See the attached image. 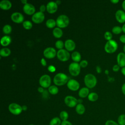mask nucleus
<instances>
[{
  "label": "nucleus",
  "mask_w": 125,
  "mask_h": 125,
  "mask_svg": "<svg viewBox=\"0 0 125 125\" xmlns=\"http://www.w3.org/2000/svg\"><path fill=\"white\" fill-rule=\"evenodd\" d=\"M46 10L49 13H54L58 9V4L55 1H50L46 4Z\"/></svg>",
  "instance_id": "15"
},
{
  "label": "nucleus",
  "mask_w": 125,
  "mask_h": 125,
  "mask_svg": "<svg viewBox=\"0 0 125 125\" xmlns=\"http://www.w3.org/2000/svg\"><path fill=\"white\" fill-rule=\"evenodd\" d=\"M64 46L67 51H71L75 49L76 44L73 40L71 39H67L64 42Z\"/></svg>",
  "instance_id": "17"
},
{
  "label": "nucleus",
  "mask_w": 125,
  "mask_h": 125,
  "mask_svg": "<svg viewBox=\"0 0 125 125\" xmlns=\"http://www.w3.org/2000/svg\"><path fill=\"white\" fill-rule=\"evenodd\" d=\"M97 79L92 74H87L84 78V82L85 85L87 88H92L95 86L97 84Z\"/></svg>",
  "instance_id": "2"
},
{
  "label": "nucleus",
  "mask_w": 125,
  "mask_h": 125,
  "mask_svg": "<svg viewBox=\"0 0 125 125\" xmlns=\"http://www.w3.org/2000/svg\"><path fill=\"white\" fill-rule=\"evenodd\" d=\"M121 89H122V93H123L124 95H125V83H124L122 86V88H121Z\"/></svg>",
  "instance_id": "46"
},
{
  "label": "nucleus",
  "mask_w": 125,
  "mask_h": 125,
  "mask_svg": "<svg viewBox=\"0 0 125 125\" xmlns=\"http://www.w3.org/2000/svg\"><path fill=\"white\" fill-rule=\"evenodd\" d=\"M121 73L124 76H125V66L123 67L121 69Z\"/></svg>",
  "instance_id": "48"
},
{
  "label": "nucleus",
  "mask_w": 125,
  "mask_h": 125,
  "mask_svg": "<svg viewBox=\"0 0 125 125\" xmlns=\"http://www.w3.org/2000/svg\"><path fill=\"white\" fill-rule=\"evenodd\" d=\"M48 91L49 92L52 94V95H55L57 94L59 92V89L57 86L55 85H51L48 87Z\"/></svg>",
  "instance_id": "29"
},
{
  "label": "nucleus",
  "mask_w": 125,
  "mask_h": 125,
  "mask_svg": "<svg viewBox=\"0 0 125 125\" xmlns=\"http://www.w3.org/2000/svg\"><path fill=\"white\" fill-rule=\"evenodd\" d=\"M105 125H119L118 123H116V122L111 120H107L105 123Z\"/></svg>",
  "instance_id": "37"
},
{
  "label": "nucleus",
  "mask_w": 125,
  "mask_h": 125,
  "mask_svg": "<svg viewBox=\"0 0 125 125\" xmlns=\"http://www.w3.org/2000/svg\"><path fill=\"white\" fill-rule=\"evenodd\" d=\"M45 16L43 13L41 11L35 12L32 16V21L36 23H40L42 22L44 20Z\"/></svg>",
  "instance_id": "10"
},
{
  "label": "nucleus",
  "mask_w": 125,
  "mask_h": 125,
  "mask_svg": "<svg viewBox=\"0 0 125 125\" xmlns=\"http://www.w3.org/2000/svg\"><path fill=\"white\" fill-rule=\"evenodd\" d=\"M11 54V50L7 47H3L0 50V55L1 57H7Z\"/></svg>",
  "instance_id": "25"
},
{
  "label": "nucleus",
  "mask_w": 125,
  "mask_h": 125,
  "mask_svg": "<svg viewBox=\"0 0 125 125\" xmlns=\"http://www.w3.org/2000/svg\"><path fill=\"white\" fill-rule=\"evenodd\" d=\"M35 7L31 3L27 2L24 4L23 6V10L26 14L33 15L35 13Z\"/></svg>",
  "instance_id": "14"
},
{
  "label": "nucleus",
  "mask_w": 125,
  "mask_h": 125,
  "mask_svg": "<svg viewBox=\"0 0 125 125\" xmlns=\"http://www.w3.org/2000/svg\"><path fill=\"white\" fill-rule=\"evenodd\" d=\"M63 46H64V43L62 40H58L55 42V46L58 49H62Z\"/></svg>",
  "instance_id": "35"
},
{
  "label": "nucleus",
  "mask_w": 125,
  "mask_h": 125,
  "mask_svg": "<svg viewBox=\"0 0 125 125\" xmlns=\"http://www.w3.org/2000/svg\"><path fill=\"white\" fill-rule=\"evenodd\" d=\"M122 31H123V32L124 33H125V23L123 24V25L122 26Z\"/></svg>",
  "instance_id": "52"
},
{
  "label": "nucleus",
  "mask_w": 125,
  "mask_h": 125,
  "mask_svg": "<svg viewBox=\"0 0 125 125\" xmlns=\"http://www.w3.org/2000/svg\"><path fill=\"white\" fill-rule=\"evenodd\" d=\"M53 36L57 38H61L63 35V32L61 28L55 27L53 30Z\"/></svg>",
  "instance_id": "22"
},
{
  "label": "nucleus",
  "mask_w": 125,
  "mask_h": 125,
  "mask_svg": "<svg viewBox=\"0 0 125 125\" xmlns=\"http://www.w3.org/2000/svg\"><path fill=\"white\" fill-rule=\"evenodd\" d=\"M120 66L118 64H115L112 67V70L114 72H118L120 69Z\"/></svg>",
  "instance_id": "40"
},
{
  "label": "nucleus",
  "mask_w": 125,
  "mask_h": 125,
  "mask_svg": "<svg viewBox=\"0 0 125 125\" xmlns=\"http://www.w3.org/2000/svg\"><path fill=\"white\" fill-rule=\"evenodd\" d=\"M12 3L9 0H2L0 1V7L3 10H8L11 8Z\"/></svg>",
  "instance_id": "19"
},
{
  "label": "nucleus",
  "mask_w": 125,
  "mask_h": 125,
  "mask_svg": "<svg viewBox=\"0 0 125 125\" xmlns=\"http://www.w3.org/2000/svg\"><path fill=\"white\" fill-rule=\"evenodd\" d=\"M122 6L124 10V11L125 12V0H124L122 3Z\"/></svg>",
  "instance_id": "49"
},
{
  "label": "nucleus",
  "mask_w": 125,
  "mask_h": 125,
  "mask_svg": "<svg viewBox=\"0 0 125 125\" xmlns=\"http://www.w3.org/2000/svg\"><path fill=\"white\" fill-rule=\"evenodd\" d=\"M118 44L116 41L113 40L108 41L105 44L104 49L106 52L108 53H113L118 49Z\"/></svg>",
  "instance_id": "3"
},
{
  "label": "nucleus",
  "mask_w": 125,
  "mask_h": 125,
  "mask_svg": "<svg viewBox=\"0 0 125 125\" xmlns=\"http://www.w3.org/2000/svg\"><path fill=\"white\" fill-rule=\"evenodd\" d=\"M64 101L65 104L69 107H74L78 104V100L75 97L70 95L66 96L64 98Z\"/></svg>",
  "instance_id": "9"
},
{
  "label": "nucleus",
  "mask_w": 125,
  "mask_h": 125,
  "mask_svg": "<svg viewBox=\"0 0 125 125\" xmlns=\"http://www.w3.org/2000/svg\"><path fill=\"white\" fill-rule=\"evenodd\" d=\"M71 58L74 62H79L81 59V55L78 51H74L71 54Z\"/></svg>",
  "instance_id": "24"
},
{
  "label": "nucleus",
  "mask_w": 125,
  "mask_h": 125,
  "mask_svg": "<svg viewBox=\"0 0 125 125\" xmlns=\"http://www.w3.org/2000/svg\"><path fill=\"white\" fill-rule=\"evenodd\" d=\"M48 70L51 72H54L56 70L55 67L53 65H50L48 67Z\"/></svg>",
  "instance_id": "39"
},
{
  "label": "nucleus",
  "mask_w": 125,
  "mask_h": 125,
  "mask_svg": "<svg viewBox=\"0 0 125 125\" xmlns=\"http://www.w3.org/2000/svg\"><path fill=\"white\" fill-rule=\"evenodd\" d=\"M110 1L114 4H116L119 1V0H110Z\"/></svg>",
  "instance_id": "51"
},
{
  "label": "nucleus",
  "mask_w": 125,
  "mask_h": 125,
  "mask_svg": "<svg viewBox=\"0 0 125 125\" xmlns=\"http://www.w3.org/2000/svg\"><path fill=\"white\" fill-rule=\"evenodd\" d=\"M81 66L80 63L77 62H71L68 67L69 72L73 76H78L81 71Z\"/></svg>",
  "instance_id": "5"
},
{
  "label": "nucleus",
  "mask_w": 125,
  "mask_h": 125,
  "mask_svg": "<svg viewBox=\"0 0 125 125\" xmlns=\"http://www.w3.org/2000/svg\"><path fill=\"white\" fill-rule=\"evenodd\" d=\"M104 37L107 41L112 40V34L109 31H106L104 34Z\"/></svg>",
  "instance_id": "36"
},
{
  "label": "nucleus",
  "mask_w": 125,
  "mask_h": 125,
  "mask_svg": "<svg viewBox=\"0 0 125 125\" xmlns=\"http://www.w3.org/2000/svg\"><path fill=\"white\" fill-rule=\"evenodd\" d=\"M21 2L23 4H26V3H27V1L26 0H21Z\"/></svg>",
  "instance_id": "53"
},
{
  "label": "nucleus",
  "mask_w": 125,
  "mask_h": 125,
  "mask_svg": "<svg viewBox=\"0 0 125 125\" xmlns=\"http://www.w3.org/2000/svg\"><path fill=\"white\" fill-rule=\"evenodd\" d=\"M112 32L115 34H119L123 32L122 28L120 26H115L112 28Z\"/></svg>",
  "instance_id": "34"
},
{
  "label": "nucleus",
  "mask_w": 125,
  "mask_h": 125,
  "mask_svg": "<svg viewBox=\"0 0 125 125\" xmlns=\"http://www.w3.org/2000/svg\"><path fill=\"white\" fill-rule=\"evenodd\" d=\"M46 26L49 28H52L56 25V21L53 19H49L46 21Z\"/></svg>",
  "instance_id": "26"
},
{
  "label": "nucleus",
  "mask_w": 125,
  "mask_h": 125,
  "mask_svg": "<svg viewBox=\"0 0 125 125\" xmlns=\"http://www.w3.org/2000/svg\"><path fill=\"white\" fill-rule=\"evenodd\" d=\"M41 63L42 65L45 66L46 65V61L44 58H42L41 60Z\"/></svg>",
  "instance_id": "44"
},
{
  "label": "nucleus",
  "mask_w": 125,
  "mask_h": 125,
  "mask_svg": "<svg viewBox=\"0 0 125 125\" xmlns=\"http://www.w3.org/2000/svg\"><path fill=\"white\" fill-rule=\"evenodd\" d=\"M61 125H73L70 122L66 120L64 121H62Z\"/></svg>",
  "instance_id": "42"
},
{
  "label": "nucleus",
  "mask_w": 125,
  "mask_h": 125,
  "mask_svg": "<svg viewBox=\"0 0 125 125\" xmlns=\"http://www.w3.org/2000/svg\"><path fill=\"white\" fill-rule=\"evenodd\" d=\"M51 80L50 76L47 74L42 75L39 79V83L40 85L43 88L49 87L50 86Z\"/></svg>",
  "instance_id": "7"
},
{
  "label": "nucleus",
  "mask_w": 125,
  "mask_h": 125,
  "mask_svg": "<svg viewBox=\"0 0 125 125\" xmlns=\"http://www.w3.org/2000/svg\"><path fill=\"white\" fill-rule=\"evenodd\" d=\"M115 18L120 23H125V12L123 10H118L115 13Z\"/></svg>",
  "instance_id": "16"
},
{
  "label": "nucleus",
  "mask_w": 125,
  "mask_h": 125,
  "mask_svg": "<svg viewBox=\"0 0 125 125\" xmlns=\"http://www.w3.org/2000/svg\"><path fill=\"white\" fill-rule=\"evenodd\" d=\"M104 73L106 74H108V73H109V71H108V70H107V69H106L105 70V71H104Z\"/></svg>",
  "instance_id": "56"
},
{
  "label": "nucleus",
  "mask_w": 125,
  "mask_h": 125,
  "mask_svg": "<svg viewBox=\"0 0 125 125\" xmlns=\"http://www.w3.org/2000/svg\"><path fill=\"white\" fill-rule=\"evenodd\" d=\"M61 120L58 117L53 118L49 122V125H61L62 123Z\"/></svg>",
  "instance_id": "27"
},
{
  "label": "nucleus",
  "mask_w": 125,
  "mask_h": 125,
  "mask_svg": "<svg viewBox=\"0 0 125 125\" xmlns=\"http://www.w3.org/2000/svg\"><path fill=\"white\" fill-rule=\"evenodd\" d=\"M44 56L48 59H52L57 55V52L55 49L52 47H48L46 48L43 52Z\"/></svg>",
  "instance_id": "11"
},
{
  "label": "nucleus",
  "mask_w": 125,
  "mask_h": 125,
  "mask_svg": "<svg viewBox=\"0 0 125 125\" xmlns=\"http://www.w3.org/2000/svg\"><path fill=\"white\" fill-rule=\"evenodd\" d=\"M60 118L62 121H64L67 120L68 118V113L64 110L62 111L60 113Z\"/></svg>",
  "instance_id": "30"
},
{
  "label": "nucleus",
  "mask_w": 125,
  "mask_h": 125,
  "mask_svg": "<svg viewBox=\"0 0 125 125\" xmlns=\"http://www.w3.org/2000/svg\"><path fill=\"white\" fill-rule=\"evenodd\" d=\"M89 94V89L86 87H84L80 89L78 92V95L81 98H83L88 96Z\"/></svg>",
  "instance_id": "21"
},
{
  "label": "nucleus",
  "mask_w": 125,
  "mask_h": 125,
  "mask_svg": "<svg viewBox=\"0 0 125 125\" xmlns=\"http://www.w3.org/2000/svg\"><path fill=\"white\" fill-rule=\"evenodd\" d=\"M56 25L59 28H65L68 25L69 20L68 17L64 14L60 15L56 19Z\"/></svg>",
  "instance_id": "4"
},
{
  "label": "nucleus",
  "mask_w": 125,
  "mask_h": 125,
  "mask_svg": "<svg viewBox=\"0 0 125 125\" xmlns=\"http://www.w3.org/2000/svg\"><path fill=\"white\" fill-rule=\"evenodd\" d=\"M98 99V95L96 92H91L88 95V99L91 102H95Z\"/></svg>",
  "instance_id": "28"
},
{
  "label": "nucleus",
  "mask_w": 125,
  "mask_h": 125,
  "mask_svg": "<svg viewBox=\"0 0 125 125\" xmlns=\"http://www.w3.org/2000/svg\"><path fill=\"white\" fill-rule=\"evenodd\" d=\"M78 104H82V103L83 102V100L82 99H78Z\"/></svg>",
  "instance_id": "55"
},
{
  "label": "nucleus",
  "mask_w": 125,
  "mask_h": 125,
  "mask_svg": "<svg viewBox=\"0 0 125 125\" xmlns=\"http://www.w3.org/2000/svg\"><path fill=\"white\" fill-rule=\"evenodd\" d=\"M46 9V7L44 5V4H42L40 6V11L43 13L45 10Z\"/></svg>",
  "instance_id": "41"
},
{
  "label": "nucleus",
  "mask_w": 125,
  "mask_h": 125,
  "mask_svg": "<svg viewBox=\"0 0 125 125\" xmlns=\"http://www.w3.org/2000/svg\"><path fill=\"white\" fill-rule=\"evenodd\" d=\"M33 125V124H30V125Z\"/></svg>",
  "instance_id": "58"
},
{
  "label": "nucleus",
  "mask_w": 125,
  "mask_h": 125,
  "mask_svg": "<svg viewBox=\"0 0 125 125\" xmlns=\"http://www.w3.org/2000/svg\"><path fill=\"white\" fill-rule=\"evenodd\" d=\"M22 26L23 27L26 29H30L32 27V22L30 21H24L23 22H22Z\"/></svg>",
  "instance_id": "32"
},
{
  "label": "nucleus",
  "mask_w": 125,
  "mask_h": 125,
  "mask_svg": "<svg viewBox=\"0 0 125 125\" xmlns=\"http://www.w3.org/2000/svg\"><path fill=\"white\" fill-rule=\"evenodd\" d=\"M11 42V38L8 35L3 36L0 39V44L3 46H6Z\"/></svg>",
  "instance_id": "20"
},
{
  "label": "nucleus",
  "mask_w": 125,
  "mask_h": 125,
  "mask_svg": "<svg viewBox=\"0 0 125 125\" xmlns=\"http://www.w3.org/2000/svg\"><path fill=\"white\" fill-rule=\"evenodd\" d=\"M67 87L72 91H77L80 87L79 83L76 80L70 79L67 83Z\"/></svg>",
  "instance_id": "13"
},
{
  "label": "nucleus",
  "mask_w": 125,
  "mask_h": 125,
  "mask_svg": "<svg viewBox=\"0 0 125 125\" xmlns=\"http://www.w3.org/2000/svg\"><path fill=\"white\" fill-rule=\"evenodd\" d=\"M22 106V109L23 111H26L27 109V106L26 105H23Z\"/></svg>",
  "instance_id": "50"
},
{
  "label": "nucleus",
  "mask_w": 125,
  "mask_h": 125,
  "mask_svg": "<svg viewBox=\"0 0 125 125\" xmlns=\"http://www.w3.org/2000/svg\"><path fill=\"white\" fill-rule=\"evenodd\" d=\"M96 71L97 73H100L102 72V69L101 68V67L99 65H97L96 67Z\"/></svg>",
  "instance_id": "45"
},
{
  "label": "nucleus",
  "mask_w": 125,
  "mask_h": 125,
  "mask_svg": "<svg viewBox=\"0 0 125 125\" xmlns=\"http://www.w3.org/2000/svg\"><path fill=\"white\" fill-rule=\"evenodd\" d=\"M55 2H56V3L58 5V4H60L61 3V1L60 0H57L56 1H55Z\"/></svg>",
  "instance_id": "54"
},
{
  "label": "nucleus",
  "mask_w": 125,
  "mask_h": 125,
  "mask_svg": "<svg viewBox=\"0 0 125 125\" xmlns=\"http://www.w3.org/2000/svg\"><path fill=\"white\" fill-rule=\"evenodd\" d=\"M68 81V76L63 73L56 74L53 78V82L57 85H62Z\"/></svg>",
  "instance_id": "1"
},
{
  "label": "nucleus",
  "mask_w": 125,
  "mask_h": 125,
  "mask_svg": "<svg viewBox=\"0 0 125 125\" xmlns=\"http://www.w3.org/2000/svg\"><path fill=\"white\" fill-rule=\"evenodd\" d=\"M120 41L121 42H122V43H125V34H123L120 37Z\"/></svg>",
  "instance_id": "43"
},
{
  "label": "nucleus",
  "mask_w": 125,
  "mask_h": 125,
  "mask_svg": "<svg viewBox=\"0 0 125 125\" xmlns=\"http://www.w3.org/2000/svg\"><path fill=\"white\" fill-rule=\"evenodd\" d=\"M12 27L9 24H5L2 28V31L5 34H9L12 31Z\"/></svg>",
  "instance_id": "31"
},
{
  "label": "nucleus",
  "mask_w": 125,
  "mask_h": 125,
  "mask_svg": "<svg viewBox=\"0 0 125 125\" xmlns=\"http://www.w3.org/2000/svg\"><path fill=\"white\" fill-rule=\"evenodd\" d=\"M38 91L39 92H41V93H42L44 91V89H43V87H42V86H40L38 88Z\"/></svg>",
  "instance_id": "47"
},
{
  "label": "nucleus",
  "mask_w": 125,
  "mask_h": 125,
  "mask_svg": "<svg viewBox=\"0 0 125 125\" xmlns=\"http://www.w3.org/2000/svg\"><path fill=\"white\" fill-rule=\"evenodd\" d=\"M76 111L79 115L83 114L85 112V107L82 104H78L75 108Z\"/></svg>",
  "instance_id": "23"
},
{
  "label": "nucleus",
  "mask_w": 125,
  "mask_h": 125,
  "mask_svg": "<svg viewBox=\"0 0 125 125\" xmlns=\"http://www.w3.org/2000/svg\"><path fill=\"white\" fill-rule=\"evenodd\" d=\"M118 123L119 125H125V114H121L118 117Z\"/></svg>",
  "instance_id": "33"
},
{
  "label": "nucleus",
  "mask_w": 125,
  "mask_h": 125,
  "mask_svg": "<svg viewBox=\"0 0 125 125\" xmlns=\"http://www.w3.org/2000/svg\"><path fill=\"white\" fill-rule=\"evenodd\" d=\"M57 56L59 60L61 61L65 62L70 58V54L69 52L64 49H59L57 52Z\"/></svg>",
  "instance_id": "8"
},
{
  "label": "nucleus",
  "mask_w": 125,
  "mask_h": 125,
  "mask_svg": "<svg viewBox=\"0 0 125 125\" xmlns=\"http://www.w3.org/2000/svg\"><path fill=\"white\" fill-rule=\"evenodd\" d=\"M9 111L11 113L15 115L20 114L23 111L22 106L16 103H11L8 106Z\"/></svg>",
  "instance_id": "6"
},
{
  "label": "nucleus",
  "mask_w": 125,
  "mask_h": 125,
  "mask_svg": "<svg viewBox=\"0 0 125 125\" xmlns=\"http://www.w3.org/2000/svg\"><path fill=\"white\" fill-rule=\"evenodd\" d=\"M123 51H124V53L125 54V45L123 47Z\"/></svg>",
  "instance_id": "57"
},
{
  "label": "nucleus",
  "mask_w": 125,
  "mask_h": 125,
  "mask_svg": "<svg viewBox=\"0 0 125 125\" xmlns=\"http://www.w3.org/2000/svg\"><path fill=\"white\" fill-rule=\"evenodd\" d=\"M87 64H88V62L85 60H82L80 62V65L81 67H85L87 66Z\"/></svg>",
  "instance_id": "38"
},
{
  "label": "nucleus",
  "mask_w": 125,
  "mask_h": 125,
  "mask_svg": "<svg viewBox=\"0 0 125 125\" xmlns=\"http://www.w3.org/2000/svg\"><path fill=\"white\" fill-rule=\"evenodd\" d=\"M11 19L14 22L19 23L24 21V16L20 12H15L11 14Z\"/></svg>",
  "instance_id": "12"
},
{
  "label": "nucleus",
  "mask_w": 125,
  "mask_h": 125,
  "mask_svg": "<svg viewBox=\"0 0 125 125\" xmlns=\"http://www.w3.org/2000/svg\"><path fill=\"white\" fill-rule=\"evenodd\" d=\"M117 64L122 68L125 66V54L124 52H120L117 56Z\"/></svg>",
  "instance_id": "18"
}]
</instances>
